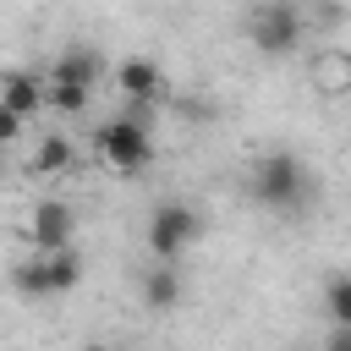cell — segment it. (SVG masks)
Here are the masks:
<instances>
[{
    "label": "cell",
    "mask_w": 351,
    "mask_h": 351,
    "mask_svg": "<svg viewBox=\"0 0 351 351\" xmlns=\"http://www.w3.org/2000/svg\"><path fill=\"white\" fill-rule=\"evenodd\" d=\"M93 143H99V159H104L110 170H121V176H143V170L154 165V137H148L143 115H115V121H104Z\"/></svg>",
    "instance_id": "cell-1"
},
{
    "label": "cell",
    "mask_w": 351,
    "mask_h": 351,
    "mask_svg": "<svg viewBox=\"0 0 351 351\" xmlns=\"http://www.w3.org/2000/svg\"><path fill=\"white\" fill-rule=\"evenodd\" d=\"M252 197H258L263 208H296V203L307 197V165H302L296 154H285V148L263 154V159L252 165Z\"/></svg>",
    "instance_id": "cell-2"
},
{
    "label": "cell",
    "mask_w": 351,
    "mask_h": 351,
    "mask_svg": "<svg viewBox=\"0 0 351 351\" xmlns=\"http://www.w3.org/2000/svg\"><path fill=\"white\" fill-rule=\"evenodd\" d=\"M197 230H203V219L192 203H159L148 214V252L159 263H181V252L197 241Z\"/></svg>",
    "instance_id": "cell-3"
},
{
    "label": "cell",
    "mask_w": 351,
    "mask_h": 351,
    "mask_svg": "<svg viewBox=\"0 0 351 351\" xmlns=\"http://www.w3.org/2000/svg\"><path fill=\"white\" fill-rule=\"evenodd\" d=\"M247 33H252V44L263 55H291L302 44V33H307V16L296 5H285V0H269V5H258L247 16Z\"/></svg>",
    "instance_id": "cell-4"
},
{
    "label": "cell",
    "mask_w": 351,
    "mask_h": 351,
    "mask_svg": "<svg viewBox=\"0 0 351 351\" xmlns=\"http://www.w3.org/2000/svg\"><path fill=\"white\" fill-rule=\"evenodd\" d=\"M71 236H77V214H71V203H60V197H44L33 214H27V241H33V252H66L71 247Z\"/></svg>",
    "instance_id": "cell-5"
},
{
    "label": "cell",
    "mask_w": 351,
    "mask_h": 351,
    "mask_svg": "<svg viewBox=\"0 0 351 351\" xmlns=\"http://www.w3.org/2000/svg\"><path fill=\"white\" fill-rule=\"evenodd\" d=\"M44 82H49V88H71V93H93V82H99V55H93L88 44H71V49H60V60L49 66Z\"/></svg>",
    "instance_id": "cell-6"
},
{
    "label": "cell",
    "mask_w": 351,
    "mask_h": 351,
    "mask_svg": "<svg viewBox=\"0 0 351 351\" xmlns=\"http://www.w3.org/2000/svg\"><path fill=\"white\" fill-rule=\"evenodd\" d=\"M307 77L318 93H351V49L346 44H324L307 55Z\"/></svg>",
    "instance_id": "cell-7"
},
{
    "label": "cell",
    "mask_w": 351,
    "mask_h": 351,
    "mask_svg": "<svg viewBox=\"0 0 351 351\" xmlns=\"http://www.w3.org/2000/svg\"><path fill=\"white\" fill-rule=\"evenodd\" d=\"M115 82H121V93H126L132 104H154V99H165V71H159L154 60H143V55L121 60Z\"/></svg>",
    "instance_id": "cell-8"
},
{
    "label": "cell",
    "mask_w": 351,
    "mask_h": 351,
    "mask_svg": "<svg viewBox=\"0 0 351 351\" xmlns=\"http://www.w3.org/2000/svg\"><path fill=\"white\" fill-rule=\"evenodd\" d=\"M0 104L11 115H38L44 110V77L38 71H0Z\"/></svg>",
    "instance_id": "cell-9"
},
{
    "label": "cell",
    "mask_w": 351,
    "mask_h": 351,
    "mask_svg": "<svg viewBox=\"0 0 351 351\" xmlns=\"http://www.w3.org/2000/svg\"><path fill=\"white\" fill-rule=\"evenodd\" d=\"M143 302H148L154 313H170V307L181 302V274H176V263H148V274H143Z\"/></svg>",
    "instance_id": "cell-10"
},
{
    "label": "cell",
    "mask_w": 351,
    "mask_h": 351,
    "mask_svg": "<svg viewBox=\"0 0 351 351\" xmlns=\"http://www.w3.org/2000/svg\"><path fill=\"white\" fill-rule=\"evenodd\" d=\"M11 285H16V296H33V302H44V296H55V274H49V258H22L16 269H11Z\"/></svg>",
    "instance_id": "cell-11"
},
{
    "label": "cell",
    "mask_w": 351,
    "mask_h": 351,
    "mask_svg": "<svg viewBox=\"0 0 351 351\" xmlns=\"http://www.w3.org/2000/svg\"><path fill=\"white\" fill-rule=\"evenodd\" d=\"M66 165H71V143H66V132H44L38 148H33V170H38V176H60Z\"/></svg>",
    "instance_id": "cell-12"
},
{
    "label": "cell",
    "mask_w": 351,
    "mask_h": 351,
    "mask_svg": "<svg viewBox=\"0 0 351 351\" xmlns=\"http://www.w3.org/2000/svg\"><path fill=\"white\" fill-rule=\"evenodd\" d=\"M324 313H329L335 329H351V274H335L324 285Z\"/></svg>",
    "instance_id": "cell-13"
},
{
    "label": "cell",
    "mask_w": 351,
    "mask_h": 351,
    "mask_svg": "<svg viewBox=\"0 0 351 351\" xmlns=\"http://www.w3.org/2000/svg\"><path fill=\"white\" fill-rule=\"evenodd\" d=\"M38 258H44V252H38ZM49 274H55V296L77 291V280H82V258H77V247H66V252H49Z\"/></svg>",
    "instance_id": "cell-14"
},
{
    "label": "cell",
    "mask_w": 351,
    "mask_h": 351,
    "mask_svg": "<svg viewBox=\"0 0 351 351\" xmlns=\"http://www.w3.org/2000/svg\"><path fill=\"white\" fill-rule=\"evenodd\" d=\"M22 126H27V121H22V115H11V110L0 104V143H16V137H22Z\"/></svg>",
    "instance_id": "cell-15"
},
{
    "label": "cell",
    "mask_w": 351,
    "mask_h": 351,
    "mask_svg": "<svg viewBox=\"0 0 351 351\" xmlns=\"http://www.w3.org/2000/svg\"><path fill=\"white\" fill-rule=\"evenodd\" d=\"M324 351H351V329H335V335H329V346H324Z\"/></svg>",
    "instance_id": "cell-16"
},
{
    "label": "cell",
    "mask_w": 351,
    "mask_h": 351,
    "mask_svg": "<svg viewBox=\"0 0 351 351\" xmlns=\"http://www.w3.org/2000/svg\"><path fill=\"white\" fill-rule=\"evenodd\" d=\"M82 351H110V346H82Z\"/></svg>",
    "instance_id": "cell-17"
}]
</instances>
